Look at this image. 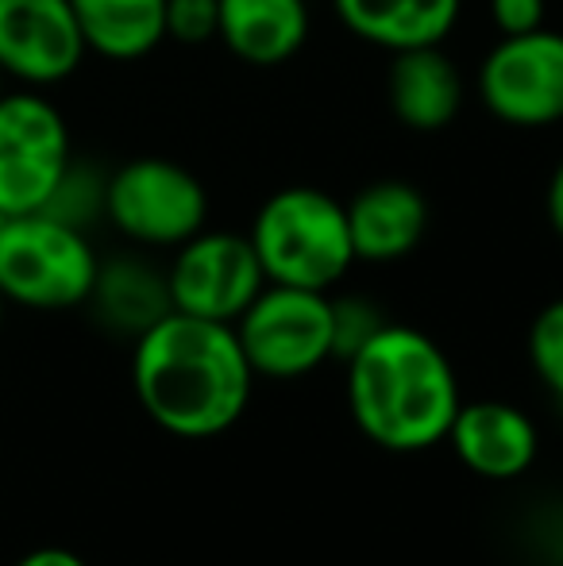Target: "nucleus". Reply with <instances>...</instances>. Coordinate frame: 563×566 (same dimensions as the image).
I'll use <instances>...</instances> for the list:
<instances>
[{
	"mask_svg": "<svg viewBox=\"0 0 563 566\" xmlns=\"http://www.w3.org/2000/svg\"><path fill=\"white\" fill-rule=\"evenodd\" d=\"M256 370L232 324L166 313L132 339V394L143 417L174 440H217L243 420Z\"/></svg>",
	"mask_w": 563,
	"mask_h": 566,
	"instance_id": "obj_1",
	"label": "nucleus"
},
{
	"mask_svg": "<svg viewBox=\"0 0 563 566\" xmlns=\"http://www.w3.org/2000/svg\"><path fill=\"white\" fill-rule=\"evenodd\" d=\"M344 397L363 440L394 454L444 443L463 405L448 350L421 328L394 321L344 363Z\"/></svg>",
	"mask_w": 563,
	"mask_h": 566,
	"instance_id": "obj_2",
	"label": "nucleus"
},
{
	"mask_svg": "<svg viewBox=\"0 0 563 566\" xmlns=\"http://www.w3.org/2000/svg\"><path fill=\"white\" fill-rule=\"evenodd\" d=\"M248 239L274 285L329 293L355 266L344 201L313 186H285L267 197Z\"/></svg>",
	"mask_w": 563,
	"mask_h": 566,
	"instance_id": "obj_3",
	"label": "nucleus"
},
{
	"mask_svg": "<svg viewBox=\"0 0 563 566\" xmlns=\"http://www.w3.org/2000/svg\"><path fill=\"white\" fill-rule=\"evenodd\" d=\"M97 251L82 228L46 212L0 220V297L31 313H66L90 301Z\"/></svg>",
	"mask_w": 563,
	"mask_h": 566,
	"instance_id": "obj_4",
	"label": "nucleus"
},
{
	"mask_svg": "<svg viewBox=\"0 0 563 566\" xmlns=\"http://www.w3.org/2000/svg\"><path fill=\"white\" fill-rule=\"evenodd\" d=\"M256 378L298 381L332 363V297L267 282L232 324Z\"/></svg>",
	"mask_w": 563,
	"mask_h": 566,
	"instance_id": "obj_5",
	"label": "nucleus"
},
{
	"mask_svg": "<svg viewBox=\"0 0 563 566\" xmlns=\"http://www.w3.org/2000/svg\"><path fill=\"white\" fill-rule=\"evenodd\" d=\"M105 220L136 247H181L209 220V193L174 158H132L108 174Z\"/></svg>",
	"mask_w": 563,
	"mask_h": 566,
	"instance_id": "obj_6",
	"label": "nucleus"
},
{
	"mask_svg": "<svg viewBox=\"0 0 563 566\" xmlns=\"http://www.w3.org/2000/svg\"><path fill=\"white\" fill-rule=\"evenodd\" d=\"M74 163L66 116L39 93L0 97V217L43 212Z\"/></svg>",
	"mask_w": 563,
	"mask_h": 566,
	"instance_id": "obj_7",
	"label": "nucleus"
},
{
	"mask_svg": "<svg viewBox=\"0 0 563 566\" xmlns=\"http://www.w3.org/2000/svg\"><path fill=\"white\" fill-rule=\"evenodd\" d=\"M166 285H170L174 313L236 324L243 308L263 293L267 274L248 235L201 228L194 239L174 247Z\"/></svg>",
	"mask_w": 563,
	"mask_h": 566,
	"instance_id": "obj_8",
	"label": "nucleus"
},
{
	"mask_svg": "<svg viewBox=\"0 0 563 566\" xmlns=\"http://www.w3.org/2000/svg\"><path fill=\"white\" fill-rule=\"evenodd\" d=\"M487 113L510 127H552L563 119V35H502L479 66Z\"/></svg>",
	"mask_w": 563,
	"mask_h": 566,
	"instance_id": "obj_9",
	"label": "nucleus"
},
{
	"mask_svg": "<svg viewBox=\"0 0 563 566\" xmlns=\"http://www.w3.org/2000/svg\"><path fill=\"white\" fill-rule=\"evenodd\" d=\"M90 54L70 0H0V70L31 90L77 74Z\"/></svg>",
	"mask_w": 563,
	"mask_h": 566,
	"instance_id": "obj_10",
	"label": "nucleus"
},
{
	"mask_svg": "<svg viewBox=\"0 0 563 566\" xmlns=\"http://www.w3.org/2000/svg\"><path fill=\"white\" fill-rule=\"evenodd\" d=\"M444 443L467 474L482 482H518L541 459V428L521 405L482 397L463 401Z\"/></svg>",
	"mask_w": 563,
	"mask_h": 566,
	"instance_id": "obj_11",
	"label": "nucleus"
},
{
	"mask_svg": "<svg viewBox=\"0 0 563 566\" xmlns=\"http://www.w3.org/2000/svg\"><path fill=\"white\" fill-rule=\"evenodd\" d=\"M355 262H402L421 247L428 201L414 181L378 178L344 205Z\"/></svg>",
	"mask_w": 563,
	"mask_h": 566,
	"instance_id": "obj_12",
	"label": "nucleus"
},
{
	"mask_svg": "<svg viewBox=\"0 0 563 566\" xmlns=\"http://www.w3.org/2000/svg\"><path fill=\"white\" fill-rule=\"evenodd\" d=\"M386 101L409 132H444L463 108V74L444 54V43L398 51L386 70Z\"/></svg>",
	"mask_w": 563,
	"mask_h": 566,
	"instance_id": "obj_13",
	"label": "nucleus"
},
{
	"mask_svg": "<svg viewBox=\"0 0 563 566\" xmlns=\"http://www.w3.org/2000/svg\"><path fill=\"white\" fill-rule=\"evenodd\" d=\"M217 39L248 66H282L305 46L309 4L305 0H220Z\"/></svg>",
	"mask_w": 563,
	"mask_h": 566,
	"instance_id": "obj_14",
	"label": "nucleus"
},
{
	"mask_svg": "<svg viewBox=\"0 0 563 566\" xmlns=\"http://www.w3.org/2000/svg\"><path fill=\"white\" fill-rule=\"evenodd\" d=\"M459 4L463 0H332L355 39L390 54L444 43L459 20Z\"/></svg>",
	"mask_w": 563,
	"mask_h": 566,
	"instance_id": "obj_15",
	"label": "nucleus"
},
{
	"mask_svg": "<svg viewBox=\"0 0 563 566\" xmlns=\"http://www.w3.org/2000/svg\"><path fill=\"white\" fill-rule=\"evenodd\" d=\"M85 305L97 313V321L116 336L139 339L155 328L166 313H174L166 270L150 266L139 254H121L97 266V282Z\"/></svg>",
	"mask_w": 563,
	"mask_h": 566,
	"instance_id": "obj_16",
	"label": "nucleus"
},
{
	"mask_svg": "<svg viewBox=\"0 0 563 566\" xmlns=\"http://www.w3.org/2000/svg\"><path fill=\"white\" fill-rule=\"evenodd\" d=\"M93 54L136 62L166 39V0H70Z\"/></svg>",
	"mask_w": 563,
	"mask_h": 566,
	"instance_id": "obj_17",
	"label": "nucleus"
},
{
	"mask_svg": "<svg viewBox=\"0 0 563 566\" xmlns=\"http://www.w3.org/2000/svg\"><path fill=\"white\" fill-rule=\"evenodd\" d=\"M105 174H97L93 166L70 163V170L62 174L59 189L46 201V217L62 220L70 228H90L97 217H105Z\"/></svg>",
	"mask_w": 563,
	"mask_h": 566,
	"instance_id": "obj_18",
	"label": "nucleus"
},
{
	"mask_svg": "<svg viewBox=\"0 0 563 566\" xmlns=\"http://www.w3.org/2000/svg\"><path fill=\"white\" fill-rule=\"evenodd\" d=\"M525 355L533 366L536 381L549 389L556 401H563V297L549 301L529 324Z\"/></svg>",
	"mask_w": 563,
	"mask_h": 566,
	"instance_id": "obj_19",
	"label": "nucleus"
},
{
	"mask_svg": "<svg viewBox=\"0 0 563 566\" xmlns=\"http://www.w3.org/2000/svg\"><path fill=\"white\" fill-rule=\"evenodd\" d=\"M386 313L367 297H332V363H347L386 328Z\"/></svg>",
	"mask_w": 563,
	"mask_h": 566,
	"instance_id": "obj_20",
	"label": "nucleus"
},
{
	"mask_svg": "<svg viewBox=\"0 0 563 566\" xmlns=\"http://www.w3.org/2000/svg\"><path fill=\"white\" fill-rule=\"evenodd\" d=\"M220 35V0H166V39L201 46Z\"/></svg>",
	"mask_w": 563,
	"mask_h": 566,
	"instance_id": "obj_21",
	"label": "nucleus"
},
{
	"mask_svg": "<svg viewBox=\"0 0 563 566\" xmlns=\"http://www.w3.org/2000/svg\"><path fill=\"white\" fill-rule=\"evenodd\" d=\"M544 0H490V23L498 35H529L544 28Z\"/></svg>",
	"mask_w": 563,
	"mask_h": 566,
	"instance_id": "obj_22",
	"label": "nucleus"
},
{
	"mask_svg": "<svg viewBox=\"0 0 563 566\" xmlns=\"http://www.w3.org/2000/svg\"><path fill=\"white\" fill-rule=\"evenodd\" d=\"M12 566H90V563H85L77 552H70V547L43 544V547H31V552H23Z\"/></svg>",
	"mask_w": 563,
	"mask_h": 566,
	"instance_id": "obj_23",
	"label": "nucleus"
},
{
	"mask_svg": "<svg viewBox=\"0 0 563 566\" xmlns=\"http://www.w3.org/2000/svg\"><path fill=\"white\" fill-rule=\"evenodd\" d=\"M544 212H549V224L552 231L563 239V158L556 163V170H552L549 178V193H544Z\"/></svg>",
	"mask_w": 563,
	"mask_h": 566,
	"instance_id": "obj_24",
	"label": "nucleus"
},
{
	"mask_svg": "<svg viewBox=\"0 0 563 566\" xmlns=\"http://www.w3.org/2000/svg\"><path fill=\"white\" fill-rule=\"evenodd\" d=\"M4 308H8V301L0 297V328H4Z\"/></svg>",
	"mask_w": 563,
	"mask_h": 566,
	"instance_id": "obj_25",
	"label": "nucleus"
},
{
	"mask_svg": "<svg viewBox=\"0 0 563 566\" xmlns=\"http://www.w3.org/2000/svg\"><path fill=\"white\" fill-rule=\"evenodd\" d=\"M4 77H8V74H4V70H0V97H4Z\"/></svg>",
	"mask_w": 563,
	"mask_h": 566,
	"instance_id": "obj_26",
	"label": "nucleus"
},
{
	"mask_svg": "<svg viewBox=\"0 0 563 566\" xmlns=\"http://www.w3.org/2000/svg\"><path fill=\"white\" fill-rule=\"evenodd\" d=\"M0 220H4V217H0Z\"/></svg>",
	"mask_w": 563,
	"mask_h": 566,
	"instance_id": "obj_27",
	"label": "nucleus"
}]
</instances>
